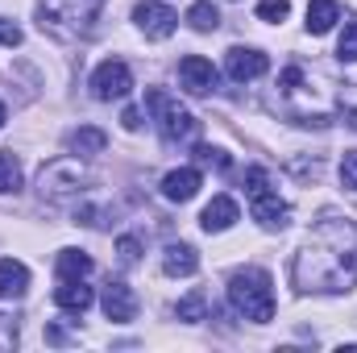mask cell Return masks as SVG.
I'll return each mask as SVG.
<instances>
[{
  "label": "cell",
  "mask_w": 357,
  "mask_h": 353,
  "mask_svg": "<svg viewBox=\"0 0 357 353\" xmlns=\"http://www.w3.org/2000/svg\"><path fill=\"white\" fill-rule=\"evenodd\" d=\"M299 291H349L357 283V229L349 216H324L295 258Z\"/></svg>",
  "instance_id": "1"
},
{
  "label": "cell",
  "mask_w": 357,
  "mask_h": 353,
  "mask_svg": "<svg viewBox=\"0 0 357 353\" xmlns=\"http://www.w3.org/2000/svg\"><path fill=\"white\" fill-rule=\"evenodd\" d=\"M229 303L254 320V324H266L274 320V287H270V274L258 270V266H245L229 278Z\"/></svg>",
  "instance_id": "2"
},
{
  "label": "cell",
  "mask_w": 357,
  "mask_h": 353,
  "mask_svg": "<svg viewBox=\"0 0 357 353\" xmlns=\"http://www.w3.org/2000/svg\"><path fill=\"white\" fill-rule=\"evenodd\" d=\"M104 0H38V21L54 38H79L100 17Z\"/></svg>",
  "instance_id": "3"
},
{
  "label": "cell",
  "mask_w": 357,
  "mask_h": 353,
  "mask_svg": "<svg viewBox=\"0 0 357 353\" xmlns=\"http://www.w3.org/2000/svg\"><path fill=\"white\" fill-rule=\"evenodd\" d=\"M146 108L154 112L158 133H162L167 142H187V137H195V129H199V121L178 104L175 96H167V91H158V88L146 91Z\"/></svg>",
  "instance_id": "4"
},
{
  "label": "cell",
  "mask_w": 357,
  "mask_h": 353,
  "mask_svg": "<svg viewBox=\"0 0 357 353\" xmlns=\"http://www.w3.org/2000/svg\"><path fill=\"white\" fill-rule=\"evenodd\" d=\"M84 183H88V175H84L79 158H54V163L42 167V175H38V191H42V200L63 204V200L79 195Z\"/></svg>",
  "instance_id": "5"
},
{
  "label": "cell",
  "mask_w": 357,
  "mask_h": 353,
  "mask_svg": "<svg viewBox=\"0 0 357 353\" xmlns=\"http://www.w3.org/2000/svg\"><path fill=\"white\" fill-rule=\"evenodd\" d=\"M129 91H133V75L121 59H104L91 71V96L96 100H125Z\"/></svg>",
  "instance_id": "6"
},
{
  "label": "cell",
  "mask_w": 357,
  "mask_h": 353,
  "mask_svg": "<svg viewBox=\"0 0 357 353\" xmlns=\"http://www.w3.org/2000/svg\"><path fill=\"white\" fill-rule=\"evenodd\" d=\"M133 21H137V29L146 33V38H171L178 25L175 8H167V4H158V0H142L137 8H133Z\"/></svg>",
  "instance_id": "7"
},
{
  "label": "cell",
  "mask_w": 357,
  "mask_h": 353,
  "mask_svg": "<svg viewBox=\"0 0 357 353\" xmlns=\"http://www.w3.org/2000/svg\"><path fill=\"white\" fill-rule=\"evenodd\" d=\"M100 308H104V316H108L112 324H129V320L137 316V295H133L129 283L112 278V283L104 287V295H100Z\"/></svg>",
  "instance_id": "8"
},
{
  "label": "cell",
  "mask_w": 357,
  "mask_h": 353,
  "mask_svg": "<svg viewBox=\"0 0 357 353\" xmlns=\"http://www.w3.org/2000/svg\"><path fill=\"white\" fill-rule=\"evenodd\" d=\"M225 67H229V80L250 84V80H258V75L270 71V59L262 54V50H254V46H233L229 59H225Z\"/></svg>",
  "instance_id": "9"
},
{
  "label": "cell",
  "mask_w": 357,
  "mask_h": 353,
  "mask_svg": "<svg viewBox=\"0 0 357 353\" xmlns=\"http://www.w3.org/2000/svg\"><path fill=\"white\" fill-rule=\"evenodd\" d=\"M178 84L191 91V96H208V91L216 88V67L208 59H199V54H187L178 63Z\"/></svg>",
  "instance_id": "10"
},
{
  "label": "cell",
  "mask_w": 357,
  "mask_h": 353,
  "mask_svg": "<svg viewBox=\"0 0 357 353\" xmlns=\"http://www.w3.org/2000/svg\"><path fill=\"white\" fill-rule=\"evenodd\" d=\"M250 200H254V220H258V225H266V229H282V225L291 220V208H287L270 187L266 191H258V195H250Z\"/></svg>",
  "instance_id": "11"
},
{
  "label": "cell",
  "mask_w": 357,
  "mask_h": 353,
  "mask_svg": "<svg viewBox=\"0 0 357 353\" xmlns=\"http://www.w3.org/2000/svg\"><path fill=\"white\" fill-rule=\"evenodd\" d=\"M91 299H96V295H91V287L84 278H63V287L54 291V303H59L63 312H71V316H84L91 308Z\"/></svg>",
  "instance_id": "12"
},
{
  "label": "cell",
  "mask_w": 357,
  "mask_h": 353,
  "mask_svg": "<svg viewBox=\"0 0 357 353\" xmlns=\"http://www.w3.org/2000/svg\"><path fill=\"white\" fill-rule=\"evenodd\" d=\"M237 200L233 195H216L208 208H204V216H199V225L208 229V233H225V229H233L237 225Z\"/></svg>",
  "instance_id": "13"
},
{
  "label": "cell",
  "mask_w": 357,
  "mask_h": 353,
  "mask_svg": "<svg viewBox=\"0 0 357 353\" xmlns=\"http://www.w3.org/2000/svg\"><path fill=\"white\" fill-rule=\"evenodd\" d=\"M199 183H204V179H199L195 167H178V171H171V175L162 179V195L175 200V204H187V200L199 191Z\"/></svg>",
  "instance_id": "14"
},
{
  "label": "cell",
  "mask_w": 357,
  "mask_h": 353,
  "mask_svg": "<svg viewBox=\"0 0 357 353\" xmlns=\"http://www.w3.org/2000/svg\"><path fill=\"white\" fill-rule=\"evenodd\" d=\"M162 270H167L171 278H191V274L199 270V254H195L187 241L167 246V254H162Z\"/></svg>",
  "instance_id": "15"
},
{
  "label": "cell",
  "mask_w": 357,
  "mask_h": 353,
  "mask_svg": "<svg viewBox=\"0 0 357 353\" xmlns=\"http://www.w3.org/2000/svg\"><path fill=\"white\" fill-rule=\"evenodd\" d=\"M29 291V270L17 258H0V299H21Z\"/></svg>",
  "instance_id": "16"
},
{
  "label": "cell",
  "mask_w": 357,
  "mask_h": 353,
  "mask_svg": "<svg viewBox=\"0 0 357 353\" xmlns=\"http://www.w3.org/2000/svg\"><path fill=\"white\" fill-rule=\"evenodd\" d=\"M104 146H108V133L96 129V125H84V129H75V133L67 137V150H71L75 158H91V154H100Z\"/></svg>",
  "instance_id": "17"
},
{
  "label": "cell",
  "mask_w": 357,
  "mask_h": 353,
  "mask_svg": "<svg viewBox=\"0 0 357 353\" xmlns=\"http://www.w3.org/2000/svg\"><path fill=\"white\" fill-rule=\"evenodd\" d=\"M341 21V4L337 0H312L307 4V33H328Z\"/></svg>",
  "instance_id": "18"
},
{
  "label": "cell",
  "mask_w": 357,
  "mask_h": 353,
  "mask_svg": "<svg viewBox=\"0 0 357 353\" xmlns=\"http://www.w3.org/2000/svg\"><path fill=\"white\" fill-rule=\"evenodd\" d=\"M54 266H59V278H88L91 274V258L84 250H63Z\"/></svg>",
  "instance_id": "19"
},
{
  "label": "cell",
  "mask_w": 357,
  "mask_h": 353,
  "mask_svg": "<svg viewBox=\"0 0 357 353\" xmlns=\"http://www.w3.org/2000/svg\"><path fill=\"white\" fill-rule=\"evenodd\" d=\"M187 21H191V29H199V33H212V29L220 25V8H216L212 0H199V4H191Z\"/></svg>",
  "instance_id": "20"
},
{
  "label": "cell",
  "mask_w": 357,
  "mask_h": 353,
  "mask_svg": "<svg viewBox=\"0 0 357 353\" xmlns=\"http://www.w3.org/2000/svg\"><path fill=\"white\" fill-rule=\"evenodd\" d=\"M204 312H208V299H204L199 291H191L187 299H178V308H175V316L183 320V324H199V320H204Z\"/></svg>",
  "instance_id": "21"
},
{
  "label": "cell",
  "mask_w": 357,
  "mask_h": 353,
  "mask_svg": "<svg viewBox=\"0 0 357 353\" xmlns=\"http://www.w3.org/2000/svg\"><path fill=\"white\" fill-rule=\"evenodd\" d=\"M21 187V163L13 158V150H4L0 154V195L4 191H17Z\"/></svg>",
  "instance_id": "22"
},
{
  "label": "cell",
  "mask_w": 357,
  "mask_h": 353,
  "mask_svg": "<svg viewBox=\"0 0 357 353\" xmlns=\"http://www.w3.org/2000/svg\"><path fill=\"white\" fill-rule=\"evenodd\" d=\"M337 54L345 59V63H357V21L345 25V33H341V46H337Z\"/></svg>",
  "instance_id": "23"
},
{
  "label": "cell",
  "mask_w": 357,
  "mask_h": 353,
  "mask_svg": "<svg viewBox=\"0 0 357 353\" xmlns=\"http://www.w3.org/2000/svg\"><path fill=\"white\" fill-rule=\"evenodd\" d=\"M287 13H291V0H262L258 4V17L262 21H287Z\"/></svg>",
  "instance_id": "24"
},
{
  "label": "cell",
  "mask_w": 357,
  "mask_h": 353,
  "mask_svg": "<svg viewBox=\"0 0 357 353\" xmlns=\"http://www.w3.org/2000/svg\"><path fill=\"white\" fill-rule=\"evenodd\" d=\"M341 183L357 191V150H345V158H341Z\"/></svg>",
  "instance_id": "25"
},
{
  "label": "cell",
  "mask_w": 357,
  "mask_h": 353,
  "mask_svg": "<svg viewBox=\"0 0 357 353\" xmlns=\"http://www.w3.org/2000/svg\"><path fill=\"white\" fill-rule=\"evenodd\" d=\"M245 191H250V195L266 191V171H262V167H250V171H245Z\"/></svg>",
  "instance_id": "26"
},
{
  "label": "cell",
  "mask_w": 357,
  "mask_h": 353,
  "mask_svg": "<svg viewBox=\"0 0 357 353\" xmlns=\"http://www.w3.org/2000/svg\"><path fill=\"white\" fill-rule=\"evenodd\" d=\"M116 254H121V262H137V254H142L137 237H121V241H116Z\"/></svg>",
  "instance_id": "27"
},
{
  "label": "cell",
  "mask_w": 357,
  "mask_h": 353,
  "mask_svg": "<svg viewBox=\"0 0 357 353\" xmlns=\"http://www.w3.org/2000/svg\"><path fill=\"white\" fill-rule=\"evenodd\" d=\"M195 158H199L204 167H212V163H216V167H229V158H225L220 150H212V146H199V150H195Z\"/></svg>",
  "instance_id": "28"
},
{
  "label": "cell",
  "mask_w": 357,
  "mask_h": 353,
  "mask_svg": "<svg viewBox=\"0 0 357 353\" xmlns=\"http://www.w3.org/2000/svg\"><path fill=\"white\" fill-rule=\"evenodd\" d=\"M0 42H4V46H21V29L8 25V21H0Z\"/></svg>",
  "instance_id": "29"
},
{
  "label": "cell",
  "mask_w": 357,
  "mask_h": 353,
  "mask_svg": "<svg viewBox=\"0 0 357 353\" xmlns=\"http://www.w3.org/2000/svg\"><path fill=\"white\" fill-rule=\"evenodd\" d=\"M121 125H125V129H142V112H137V108H125V112H121Z\"/></svg>",
  "instance_id": "30"
},
{
  "label": "cell",
  "mask_w": 357,
  "mask_h": 353,
  "mask_svg": "<svg viewBox=\"0 0 357 353\" xmlns=\"http://www.w3.org/2000/svg\"><path fill=\"white\" fill-rule=\"evenodd\" d=\"M345 121H349V129L357 133V108H349V112H345Z\"/></svg>",
  "instance_id": "31"
},
{
  "label": "cell",
  "mask_w": 357,
  "mask_h": 353,
  "mask_svg": "<svg viewBox=\"0 0 357 353\" xmlns=\"http://www.w3.org/2000/svg\"><path fill=\"white\" fill-rule=\"evenodd\" d=\"M0 125H4V104H0Z\"/></svg>",
  "instance_id": "32"
}]
</instances>
